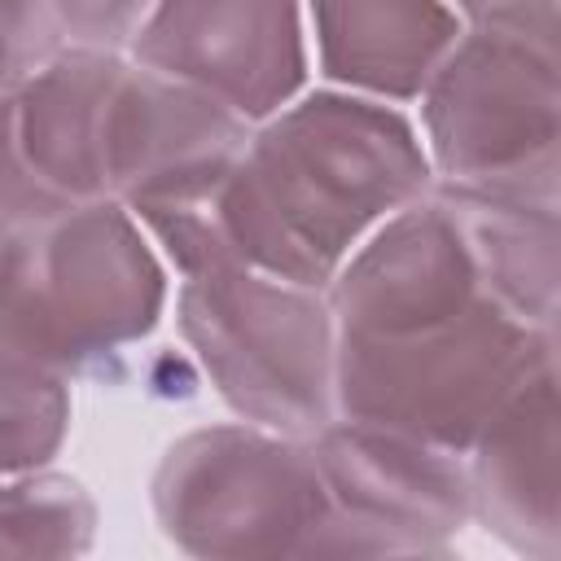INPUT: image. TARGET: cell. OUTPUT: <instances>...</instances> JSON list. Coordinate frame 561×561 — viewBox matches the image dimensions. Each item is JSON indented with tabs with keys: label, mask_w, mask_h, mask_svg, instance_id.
<instances>
[{
	"label": "cell",
	"mask_w": 561,
	"mask_h": 561,
	"mask_svg": "<svg viewBox=\"0 0 561 561\" xmlns=\"http://www.w3.org/2000/svg\"><path fill=\"white\" fill-rule=\"evenodd\" d=\"M430 188L421 131L399 105L316 88L250 127L206 219L219 267L329 289L342 259Z\"/></svg>",
	"instance_id": "1"
},
{
	"label": "cell",
	"mask_w": 561,
	"mask_h": 561,
	"mask_svg": "<svg viewBox=\"0 0 561 561\" xmlns=\"http://www.w3.org/2000/svg\"><path fill=\"white\" fill-rule=\"evenodd\" d=\"M167 302L171 272L114 197L0 232V337L61 377L140 346Z\"/></svg>",
	"instance_id": "2"
},
{
	"label": "cell",
	"mask_w": 561,
	"mask_h": 561,
	"mask_svg": "<svg viewBox=\"0 0 561 561\" xmlns=\"http://www.w3.org/2000/svg\"><path fill=\"white\" fill-rule=\"evenodd\" d=\"M548 359H557V333L478 298L469 311L408 333H337L333 399L346 421L465 456L491 412Z\"/></svg>",
	"instance_id": "3"
},
{
	"label": "cell",
	"mask_w": 561,
	"mask_h": 561,
	"mask_svg": "<svg viewBox=\"0 0 561 561\" xmlns=\"http://www.w3.org/2000/svg\"><path fill=\"white\" fill-rule=\"evenodd\" d=\"M175 324L237 421L311 438L337 416V324L324 289L224 263L180 280Z\"/></svg>",
	"instance_id": "4"
},
{
	"label": "cell",
	"mask_w": 561,
	"mask_h": 561,
	"mask_svg": "<svg viewBox=\"0 0 561 561\" xmlns=\"http://www.w3.org/2000/svg\"><path fill=\"white\" fill-rule=\"evenodd\" d=\"M421 145L434 184L548 202L561 188L557 44L465 26L421 88Z\"/></svg>",
	"instance_id": "5"
},
{
	"label": "cell",
	"mask_w": 561,
	"mask_h": 561,
	"mask_svg": "<svg viewBox=\"0 0 561 561\" xmlns=\"http://www.w3.org/2000/svg\"><path fill=\"white\" fill-rule=\"evenodd\" d=\"M149 504L162 539L206 561L320 557L333 522L311 438L250 421L180 434L153 469Z\"/></svg>",
	"instance_id": "6"
},
{
	"label": "cell",
	"mask_w": 561,
	"mask_h": 561,
	"mask_svg": "<svg viewBox=\"0 0 561 561\" xmlns=\"http://www.w3.org/2000/svg\"><path fill=\"white\" fill-rule=\"evenodd\" d=\"M311 456L333 504L320 557L447 552L473 522L465 456L456 451L333 416L320 434H311Z\"/></svg>",
	"instance_id": "7"
},
{
	"label": "cell",
	"mask_w": 561,
	"mask_h": 561,
	"mask_svg": "<svg viewBox=\"0 0 561 561\" xmlns=\"http://www.w3.org/2000/svg\"><path fill=\"white\" fill-rule=\"evenodd\" d=\"M245 136L250 123L219 101L123 57L101 123L105 193L140 228L188 215L215 197Z\"/></svg>",
	"instance_id": "8"
},
{
	"label": "cell",
	"mask_w": 561,
	"mask_h": 561,
	"mask_svg": "<svg viewBox=\"0 0 561 561\" xmlns=\"http://www.w3.org/2000/svg\"><path fill=\"white\" fill-rule=\"evenodd\" d=\"M127 57L250 127L307 92L311 70L302 0H158Z\"/></svg>",
	"instance_id": "9"
},
{
	"label": "cell",
	"mask_w": 561,
	"mask_h": 561,
	"mask_svg": "<svg viewBox=\"0 0 561 561\" xmlns=\"http://www.w3.org/2000/svg\"><path fill=\"white\" fill-rule=\"evenodd\" d=\"M324 298L337 333L386 337L460 316L486 294L460 224L430 188L342 259Z\"/></svg>",
	"instance_id": "10"
},
{
	"label": "cell",
	"mask_w": 561,
	"mask_h": 561,
	"mask_svg": "<svg viewBox=\"0 0 561 561\" xmlns=\"http://www.w3.org/2000/svg\"><path fill=\"white\" fill-rule=\"evenodd\" d=\"M473 522L504 548L561 557V399L557 359L539 364L465 447Z\"/></svg>",
	"instance_id": "11"
},
{
	"label": "cell",
	"mask_w": 561,
	"mask_h": 561,
	"mask_svg": "<svg viewBox=\"0 0 561 561\" xmlns=\"http://www.w3.org/2000/svg\"><path fill=\"white\" fill-rule=\"evenodd\" d=\"M307 44L329 88L408 105L460 39L447 0H302Z\"/></svg>",
	"instance_id": "12"
},
{
	"label": "cell",
	"mask_w": 561,
	"mask_h": 561,
	"mask_svg": "<svg viewBox=\"0 0 561 561\" xmlns=\"http://www.w3.org/2000/svg\"><path fill=\"white\" fill-rule=\"evenodd\" d=\"M127 53L61 44L13 96V140L35 175V184L57 206L101 202L105 162H101V123L105 96Z\"/></svg>",
	"instance_id": "13"
},
{
	"label": "cell",
	"mask_w": 561,
	"mask_h": 561,
	"mask_svg": "<svg viewBox=\"0 0 561 561\" xmlns=\"http://www.w3.org/2000/svg\"><path fill=\"white\" fill-rule=\"evenodd\" d=\"M443 206L465 232L478 267V285L491 302L530 329L557 333L561 289V215L548 202L486 197L434 184Z\"/></svg>",
	"instance_id": "14"
},
{
	"label": "cell",
	"mask_w": 561,
	"mask_h": 561,
	"mask_svg": "<svg viewBox=\"0 0 561 561\" xmlns=\"http://www.w3.org/2000/svg\"><path fill=\"white\" fill-rule=\"evenodd\" d=\"M96 539V500L70 473H0V557H83Z\"/></svg>",
	"instance_id": "15"
},
{
	"label": "cell",
	"mask_w": 561,
	"mask_h": 561,
	"mask_svg": "<svg viewBox=\"0 0 561 561\" xmlns=\"http://www.w3.org/2000/svg\"><path fill=\"white\" fill-rule=\"evenodd\" d=\"M70 434V377L0 337V473L48 469Z\"/></svg>",
	"instance_id": "16"
},
{
	"label": "cell",
	"mask_w": 561,
	"mask_h": 561,
	"mask_svg": "<svg viewBox=\"0 0 561 561\" xmlns=\"http://www.w3.org/2000/svg\"><path fill=\"white\" fill-rule=\"evenodd\" d=\"M61 44L48 0H0V96H13Z\"/></svg>",
	"instance_id": "17"
},
{
	"label": "cell",
	"mask_w": 561,
	"mask_h": 561,
	"mask_svg": "<svg viewBox=\"0 0 561 561\" xmlns=\"http://www.w3.org/2000/svg\"><path fill=\"white\" fill-rule=\"evenodd\" d=\"M66 44L127 53L158 0H48Z\"/></svg>",
	"instance_id": "18"
},
{
	"label": "cell",
	"mask_w": 561,
	"mask_h": 561,
	"mask_svg": "<svg viewBox=\"0 0 561 561\" xmlns=\"http://www.w3.org/2000/svg\"><path fill=\"white\" fill-rule=\"evenodd\" d=\"M465 26L557 44V0H447Z\"/></svg>",
	"instance_id": "19"
}]
</instances>
